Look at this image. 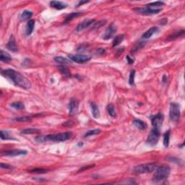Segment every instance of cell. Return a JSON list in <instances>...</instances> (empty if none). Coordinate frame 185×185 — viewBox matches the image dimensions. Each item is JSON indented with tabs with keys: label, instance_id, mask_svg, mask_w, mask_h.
Returning a JSON list of instances; mask_svg holds the SVG:
<instances>
[{
	"label": "cell",
	"instance_id": "obj_1",
	"mask_svg": "<svg viewBox=\"0 0 185 185\" xmlns=\"http://www.w3.org/2000/svg\"><path fill=\"white\" fill-rule=\"evenodd\" d=\"M1 73L4 77L11 81L15 86L23 88V89H29L31 88V83L30 80L14 69H2L1 71Z\"/></svg>",
	"mask_w": 185,
	"mask_h": 185
},
{
	"label": "cell",
	"instance_id": "obj_2",
	"mask_svg": "<svg viewBox=\"0 0 185 185\" xmlns=\"http://www.w3.org/2000/svg\"><path fill=\"white\" fill-rule=\"evenodd\" d=\"M72 133L71 132H60L55 134H48V135L39 136L36 137V141L38 143H45V142H64L69 140L72 137Z\"/></svg>",
	"mask_w": 185,
	"mask_h": 185
},
{
	"label": "cell",
	"instance_id": "obj_3",
	"mask_svg": "<svg viewBox=\"0 0 185 185\" xmlns=\"http://www.w3.org/2000/svg\"><path fill=\"white\" fill-rule=\"evenodd\" d=\"M170 173L171 169L168 165L163 164L159 167L158 166L153 176V181L155 182H159L166 180L169 176Z\"/></svg>",
	"mask_w": 185,
	"mask_h": 185
},
{
	"label": "cell",
	"instance_id": "obj_4",
	"mask_svg": "<svg viewBox=\"0 0 185 185\" xmlns=\"http://www.w3.org/2000/svg\"><path fill=\"white\" fill-rule=\"evenodd\" d=\"M158 168V164L156 163H145V164L139 165L134 169L133 171L137 174H142V173H147L153 172Z\"/></svg>",
	"mask_w": 185,
	"mask_h": 185
},
{
	"label": "cell",
	"instance_id": "obj_5",
	"mask_svg": "<svg viewBox=\"0 0 185 185\" xmlns=\"http://www.w3.org/2000/svg\"><path fill=\"white\" fill-rule=\"evenodd\" d=\"M180 106L176 103H171L170 105V119L172 121H179L180 119Z\"/></svg>",
	"mask_w": 185,
	"mask_h": 185
},
{
	"label": "cell",
	"instance_id": "obj_6",
	"mask_svg": "<svg viewBox=\"0 0 185 185\" xmlns=\"http://www.w3.org/2000/svg\"><path fill=\"white\" fill-rule=\"evenodd\" d=\"M160 138V131L159 130L153 128L149 133L147 138V143L150 145H156Z\"/></svg>",
	"mask_w": 185,
	"mask_h": 185
},
{
	"label": "cell",
	"instance_id": "obj_7",
	"mask_svg": "<svg viewBox=\"0 0 185 185\" xmlns=\"http://www.w3.org/2000/svg\"><path fill=\"white\" fill-rule=\"evenodd\" d=\"M69 59L76 63L82 64L85 62H89L91 59V56L88 55H83V54H75V55H69Z\"/></svg>",
	"mask_w": 185,
	"mask_h": 185
},
{
	"label": "cell",
	"instance_id": "obj_8",
	"mask_svg": "<svg viewBox=\"0 0 185 185\" xmlns=\"http://www.w3.org/2000/svg\"><path fill=\"white\" fill-rule=\"evenodd\" d=\"M134 10L137 12L140 13V14H145V15H152V14H158V13H159L160 11H161L162 9H160V10H154V9L150 8V7L146 6L145 7H139V8H135Z\"/></svg>",
	"mask_w": 185,
	"mask_h": 185
},
{
	"label": "cell",
	"instance_id": "obj_9",
	"mask_svg": "<svg viewBox=\"0 0 185 185\" xmlns=\"http://www.w3.org/2000/svg\"><path fill=\"white\" fill-rule=\"evenodd\" d=\"M152 120V124L154 127V128L160 130V127L163 124V115L160 113L156 114V115L153 116L151 119Z\"/></svg>",
	"mask_w": 185,
	"mask_h": 185
},
{
	"label": "cell",
	"instance_id": "obj_10",
	"mask_svg": "<svg viewBox=\"0 0 185 185\" xmlns=\"http://www.w3.org/2000/svg\"><path fill=\"white\" fill-rule=\"evenodd\" d=\"M27 153V151L24 150H8L1 151V155L4 156H25Z\"/></svg>",
	"mask_w": 185,
	"mask_h": 185
},
{
	"label": "cell",
	"instance_id": "obj_11",
	"mask_svg": "<svg viewBox=\"0 0 185 185\" xmlns=\"http://www.w3.org/2000/svg\"><path fill=\"white\" fill-rule=\"evenodd\" d=\"M69 115L74 116L77 113L78 108H79V102L75 98H72L69 103Z\"/></svg>",
	"mask_w": 185,
	"mask_h": 185
},
{
	"label": "cell",
	"instance_id": "obj_12",
	"mask_svg": "<svg viewBox=\"0 0 185 185\" xmlns=\"http://www.w3.org/2000/svg\"><path fill=\"white\" fill-rule=\"evenodd\" d=\"M116 27L114 24H111V25H109L107 27L106 30V32L103 34V39L106 40L111 38L116 33Z\"/></svg>",
	"mask_w": 185,
	"mask_h": 185
},
{
	"label": "cell",
	"instance_id": "obj_13",
	"mask_svg": "<svg viewBox=\"0 0 185 185\" xmlns=\"http://www.w3.org/2000/svg\"><path fill=\"white\" fill-rule=\"evenodd\" d=\"M95 23V20L93 19H88V20H85L82 21V23H79L76 27L77 31H82V30H85L87 27H90L91 25H93Z\"/></svg>",
	"mask_w": 185,
	"mask_h": 185
},
{
	"label": "cell",
	"instance_id": "obj_14",
	"mask_svg": "<svg viewBox=\"0 0 185 185\" xmlns=\"http://www.w3.org/2000/svg\"><path fill=\"white\" fill-rule=\"evenodd\" d=\"M7 48L9 49L10 51L12 52H17L18 49H17V44H16L15 42V39H14V36L12 35L10 37V39H9V41L7 44Z\"/></svg>",
	"mask_w": 185,
	"mask_h": 185
},
{
	"label": "cell",
	"instance_id": "obj_15",
	"mask_svg": "<svg viewBox=\"0 0 185 185\" xmlns=\"http://www.w3.org/2000/svg\"><path fill=\"white\" fill-rule=\"evenodd\" d=\"M50 6L56 10H60L66 8L67 7V4L59 1H52L50 2Z\"/></svg>",
	"mask_w": 185,
	"mask_h": 185
},
{
	"label": "cell",
	"instance_id": "obj_16",
	"mask_svg": "<svg viewBox=\"0 0 185 185\" xmlns=\"http://www.w3.org/2000/svg\"><path fill=\"white\" fill-rule=\"evenodd\" d=\"M158 31V28L157 27H152L150 28H149L144 34L143 35V38L145 39H147V38H150V37L153 36V35L154 33H157Z\"/></svg>",
	"mask_w": 185,
	"mask_h": 185
},
{
	"label": "cell",
	"instance_id": "obj_17",
	"mask_svg": "<svg viewBox=\"0 0 185 185\" xmlns=\"http://www.w3.org/2000/svg\"><path fill=\"white\" fill-rule=\"evenodd\" d=\"M35 27V21L33 20H30L27 23L25 28V33L27 36H30L33 33Z\"/></svg>",
	"mask_w": 185,
	"mask_h": 185
},
{
	"label": "cell",
	"instance_id": "obj_18",
	"mask_svg": "<svg viewBox=\"0 0 185 185\" xmlns=\"http://www.w3.org/2000/svg\"><path fill=\"white\" fill-rule=\"evenodd\" d=\"M33 16V12L29 10H24L20 14V20L21 21H25L29 20Z\"/></svg>",
	"mask_w": 185,
	"mask_h": 185
},
{
	"label": "cell",
	"instance_id": "obj_19",
	"mask_svg": "<svg viewBox=\"0 0 185 185\" xmlns=\"http://www.w3.org/2000/svg\"><path fill=\"white\" fill-rule=\"evenodd\" d=\"M90 108H91V112H92V116H93L95 119H98L100 116V111L98 106H97L95 103H91Z\"/></svg>",
	"mask_w": 185,
	"mask_h": 185
},
{
	"label": "cell",
	"instance_id": "obj_20",
	"mask_svg": "<svg viewBox=\"0 0 185 185\" xmlns=\"http://www.w3.org/2000/svg\"><path fill=\"white\" fill-rule=\"evenodd\" d=\"M133 124H134L137 129H139V130H145L146 127H147L146 123H145L144 121L140 119H134V121H133Z\"/></svg>",
	"mask_w": 185,
	"mask_h": 185
},
{
	"label": "cell",
	"instance_id": "obj_21",
	"mask_svg": "<svg viewBox=\"0 0 185 185\" xmlns=\"http://www.w3.org/2000/svg\"><path fill=\"white\" fill-rule=\"evenodd\" d=\"M55 62H56L57 63L62 64H71L72 62L70 61V59H67L66 57H63V56H55L53 58Z\"/></svg>",
	"mask_w": 185,
	"mask_h": 185
},
{
	"label": "cell",
	"instance_id": "obj_22",
	"mask_svg": "<svg viewBox=\"0 0 185 185\" xmlns=\"http://www.w3.org/2000/svg\"><path fill=\"white\" fill-rule=\"evenodd\" d=\"M0 59H1V62L7 63V62H10L12 60V57L8 53L4 51L3 50H1V52H0Z\"/></svg>",
	"mask_w": 185,
	"mask_h": 185
},
{
	"label": "cell",
	"instance_id": "obj_23",
	"mask_svg": "<svg viewBox=\"0 0 185 185\" xmlns=\"http://www.w3.org/2000/svg\"><path fill=\"white\" fill-rule=\"evenodd\" d=\"M164 2L163 1H154V2L150 3V4H147V7H150V8L154 9V10H160V9H162L161 7L162 6L164 5Z\"/></svg>",
	"mask_w": 185,
	"mask_h": 185
},
{
	"label": "cell",
	"instance_id": "obj_24",
	"mask_svg": "<svg viewBox=\"0 0 185 185\" xmlns=\"http://www.w3.org/2000/svg\"><path fill=\"white\" fill-rule=\"evenodd\" d=\"M0 134H1V139L2 140H15L14 137H13L11 135L10 132L7 131V130H1V132H0Z\"/></svg>",
	"mask_w": 185,
	"mask_h": 185
},
{
	"label": "cell",
	"instance_id": "obj_25",
	"mask_svg": "<svg viewBox=\"0 0 185 185\" xmlns=\"http://www.w3.org/2000/svg\"><path fill=\"white\" fill-rule=\"evenodd\" d=\"M184 34V30H179V31H176L175 32V33H173V34L170 35V36L168 38L167 40H169V41H171V40H176V39H177L178 38L183 36Z\"/></svg>",
	"mask_w": 185,
	"mask_h": 185
},
{
	"label": "cell",
	"instance_id": "obj_26",
	"mask_svg": "<svg viewBox=\"0 0 185 185\" xmlns=\"http://www.w3.org/2000/svg\"><path fill=\"white\" fill-rule=\"evenodd\" d=\"M124 38V36L122 34L118 35L117 36H116V38L114 39V40H113V43H112L113 47H116V46H117L118 45H119L120 43L123 41Z\"/></svg>",
	"mask_w": 185,
	"mask_h": 185
},
{
	"label": "cell",
	"instance_id": "obj_27",
	"mask_svg": "<svg viewBox=\"0 0 185 185\" xmlns=\"http://www.w3.org/2000/svg\"><path fill=\"white\" fill-rule=\"evenodd\" d=\"M21 133L24 134H38V133H40V130L35 128H27V129H25V130H22Z\"/></svg>",
	"mask_w": 185,
	"mask_h": 185
},
{
	"label": "cell",
	"instance_id": "obj_28",
	"mask_svg": "<svg viewBox=\"0 0 185 185\" xmlns=\"http://www.w3.org/2000/svg\"><path fill=\"white\" fill-rule=\"evenodd\" d=\"M81 13H79V12H73V13H71L69 15H68L67 17H66V19H65L64 22V24H66V23H68L69 22H70L71 20H72L73 19L75 18H77V17H78L79 16L81 15Z\"/></svg>",
	"mask_w": 185,
	"mask_h": 185
},
{
	"label": "cell",
	"instance_id": "obj_29",
	"mask_svg": "<svg viewBox=\"0 0 185 185\" xmlns=\"http://www.w3.org/2000/svg\"><path fill=\"white\" fill-rule=\"evenodd\" d=\"M170 134H171V131L170 130H168L166 132V133L164 134L163 136V145L166 147H168L169 145V141H170Z\"/></svg>",
	"mask_w": 185,
	"mask_h": 185
},
{
	"label": "cell",
	"instance_id": "obj_30",
	"mask_svg": "<svg viewBox=\"0 0 185 185\" xmlns=\"http://www.w3.org/2000/svg\"><path fill=\"white\" fill-rule=\"evenodd\" d=\"M59 69L61 73L63 75L66 77H71V73L69 72V69L66 67L64 65H62V66H59Z\"/></svg>",
	"mask_w": 185,
	"mask_h": 185
},
{
	"label": "cell",
	"instance_id": "obj_31",
	"mask_svg": "<svg viewBox=\"0 0 185 185\" xmlns=\"http://www.w3.org/2000/svg\"><path fill=\"white\" fill-rule=\"evenodd\" d=\"M107 111H108V114H109L112 117H116V111H115V108H114V105L111 103L108 104L107 106Z\"/></svg>",
	"mask_w": 185,
	"mask_h": 185
},
{
	"label": "cell",
	"instance_id": "obj_32",
	"mask_svg": "<svg viewBox=\"0 0 185 185\" xmlns=\"http://www.w3.org/2000/svg\"><path fill=\"white\" fill-rule=\"evenodd\" d=\"M145 45V42H143V41H141V42H139V43H137V44L135 45L134 46H133V49H132L131 51V53H134L135 52L138 51V50H140L141 48H143V46Z\"/></svg>",
	"mask_w": 185,
	"mask_h": 185
},
{
	"label": "cell",
	"instance_id": "obj_33",
	"mask_svg": "<svg viewBox=\"0 0 185 185\" xmlns=\"http://www.w3.org/2000/svg\"><path fill=\"white\" fill-rule=\"evenodd\" d=\"M14 121L18 122H25V121H30L32 120V117L30 116H24L17 117L14 119Z\"/></svg>",
	"mask_w": 185,
	"mask_h": 185
},
{
	"label": "cell",
	"instance_id": "obj_34",
	"mask_svg": "<svg viewBox=\"0 0 185 185\" xmlns=\"http://www.w3.org/2000/svg\"><path fill=\"white\" fill-rule=\"evenodd\" d=\"M11 106L17 110H21V109H23V108H25L23 103L20 102V101H17V102L12 103H11Z\"/></svg>",
	"mask_w": 185,
	"mask_h": 185
},
{
	"label": "cell",
	"instance_id": "obj_35",
	"mask_svg": "<svg viewBox=\"0 0 185 185\" xmlns=\"http://www.w3.org/2000/svg\"><path fill=\"white\" fill-rule=\"evenodd\" d=\"M101 132V130H99V129H96V130H90V131H89V132H88L85 133V134L84 135V137H90V136L95 135V134H100Z\"/></svg>",
	"mask_w": 185,
	"mask_h": 185
},
{
	"label": "cell",
	"instance_id": "obj_36",
	"mask_svg": "<svg viewBox=\"0 0 185 185\" xmlns=\"http://www.w3.org/2000/svg\"><path fill=\"white\" fill-rule=\"evenodd\" d=\"M48 169H44V168H35V169L30 170V172H33V173H43L48 171Z\"/></svg>",
	"mask_w": 185,
	"mask_h": 185
},
{
	"label": "cell",
	"instance_id": "obj_37",
	"mask_svg": "<svg viewBox=\"0 0 185 185\" xmlns=\"http://www.w3.org/2000/svg\"><path fill=\"white\" fill-rule=\"evenodd\" d=\"M134 77H135V70L132 69V70H131V72H130V78H129V83H130V85H134Z\"/></svg>",
	"mask_w": 185,
	"mask_h": 185
},
{
	"label": "cell",
	"instance_id": "obj_38",
	"mask_svg": "<svg viewBox=\"0 0 185 185\" xmlns=\"http://www.w3.org/2000/svg\"><path fill=\"white\" fill-rule=\"evenodd\" d=\"M106 23V20H101V21H99L98 23H94L93 26L92 27V29H97V28H99L100 27L103 25L105 23Z\"/></svg>",
	"mask_w": 185,
	"mask_h": 185
},
{
	"label": "cell",
	"instance_id": "obj_39",
	"mask_svg": "<svg viewBox=\"0 0 185 185\" xmlns=\"http://www.w3.org/2000/svg\"><path fill=\"white\" fill-rule=\"evenodd\" d=\"M95 166V164H91V165H88V166H83V167L80 168L79 169V170L78 171L79 172L80 171H83L86 170V169H91V168L94 167Z\"/></svg>",
	"mask_w": 185,
	"mask_h": 185
},
{
	"label": "cell",
	"instance_id": "obj_40",
	"mask_svg": "<svg viewBox=\"0 0 185 185\" xmlns=\"http://www.w3.org/2000/svg\"><path fill=\"white\" fill-rule=\"evenodd\" d=\"M1 169H12L13 166H11V165L5 164V163H1Z\"/></svg>",
	"mask_w": 185,
	"mask_h": 185
},
{
	"label": "cell",
	"instance_id": "obj_41",
	"mask_svg": "<svg viewBox=\"0 0 185 185\" xmlns=\"http://www.w3.org/2000/svg\"><path fill=\"white\" fill-rule=\"evenodd\" d=\"M62 125L65 126V127H71V126L74 125V122L72 121H67L64 124H62Z\"/></svg>",
	"mask_w": 185,
	"mask_h": 185
},
{
	"label": "cell",
	"instance_id": "obj_42",
	"mask_svg": "<svg viewBox=\"0 0 185 185\" xmlns=\"http://www.w3.org/2000/svg\"><path fill=\"white\" fill-rule=\"evenodd\" d=\"M127 60L130 64H132L133 62H134V59H131V58H130L129 56H127Z\"/></svg>",
	"mask_w": 185,
	"mask_h": 185
},
{
	"label": "cell",
	"instance_id": "obj_43",
	"mask_svg": "<svg viewBox=\"0 0 185 185\" xmlns=\"http://www.w3.org/2000/svg\"><path fill=\"white\" fill-rule=\"evenodd\" d=\"M87 2H88V1H79V4H78V5H77V7H78V6L80 5V4H81V5H82V4H85V3H87Z\"/></svg>",
	"mask_w": 185,
	"mask_h": 185
}]
</instances>
